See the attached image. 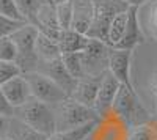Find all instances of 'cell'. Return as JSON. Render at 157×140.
Segmentation results:
<instances>
[{
	"instance_id": "obj_1",
	"label": "cell",
	"mask_w": 157,
	"mask_h": 140,
	"mask_svg": "<svg viewBox=\"0 0 157 140\" xmlns=\"http://www.w3.org/2000/svg\"><path fill=\"white\" fill-rule=\"evenodd\" d=\"M112 112L120 117L130 129L151 121V115L135 91V88L121 85L113 101Z\"/></svg>"
},
{
	"instance_id": "obj_2",
	"label": "cell",
	"mask_w": 157,
	"mask_h": 140,
	"mask_svg": "<svg viewBox=\"0 0 157 140\" xmlns=\"http://www.w3.org/2000/svg\"><path fill=\"white\" fill-rule=\"evenodd\" d=\"M55 113V128L57 131H72L98 121L101 117L93 107L83 106L72 98H66L60 104L52 106ZM55 131V132H57Z\"/></svg>"
},
{
	"instance_id": "obj_3",
	"label": "cell",
	"mask_w": 157,
	"mask_h": 140,
	"mask_svg": "<svg viewBox=\"0 0 157 140\" xmlns=\"http://www.w3.org/2000/svg\"><path fill=\"white\" fill-rule=\"evenodd\" d=\"M14 117L46 135H52L57 131L54 107L35 98H30L24 106L14 109Z\"/></svg>"
},
{
	"instance_id": "obj_4",
	"label": "cell",
	"mask_w": 157,
	"mask_h": 140,
	"mask_svg": "<svg viewBox=\"0 0 157 140\" xmlns=\"http://www.w3.org/2000/svg\"><path fill=\"white\" fill-rule=\"evenodd\" d=\"M39 30L32 24H25L24 27L16 30L11 35L13 41L16 43L17 47V58L16 63L19 65L22 74L33 72L38 69L39 65V58L36 55L35 44H36V38H38Z\"/></svg>"
},
{
	"instance_id": "obj_5",
	"label": "cell",
	"mask_w": 157,
	"mask_h": 140,
	"mask_svg": "<svg viewBox=\"0 0 157 140\" xmlns=\"http://www.w3.org/2000/svg\"><path fill=\"white\" fill-rule=\"evenodd\" d=\"M94 18L88 30V36L107 43V33L113 18L121 11H126L129 5L124 0H93Z\"/></svg>"
},
{
	"instance_id": "obj_6",
	"label": "cell",
	"mask_w": 157,
	"mask_h": 140,
	"mask_svg": "<svg viewBox=\"0 0 157 140\" xmlns=\"http://www.w3.org/2000/svg\"><path fill=\"white\" fill-rule=\"evenodd\" d=\"M24 76L29 82L32 98L41 101V103H44V104L57 106V104L61 103V101L69 98L66 95V91H64L58 84H55L50 77H47V76L43 74V72L33 71V72H27Z\"/></svg>"
},
{
	"instance_id": "obj_7",
	"label": "cell",
	"mask_w": 157,
	"mask_h": 140,
	"mask_svg": "<svg viewBox=\"0 0 157 140\" xmlns=\"http://www.w3.org/2000/svg\"><path fill=\"white\" fill-rule=\"evenodd\" d=\"M129 132V126L110 110L107 115L98 120L93 131L83 140H127Z\"/></svg>"
},
{
	"instance_id": "obj_8",
	"label": "cell",
	"mask_w": 157,
	"mask_h": 140,
	"mask_svg": "<svg viewBox=\"0 0 157 140\" xmlns=\"http://www.w3.org/2000/svg\"><path fill=\"white\" fill-rule=\"evenodd\" d=\"M112 47L99 40L91 38L88 47L82 52L85 77L86 76H102L109 69V55Z\"/></svg>"
},
{
	"instance_id": "obj_9",
	"label": "cell",
	"mask_w": 157,
	"mask_h": 140,
	"mask_svg": "<svg viewBox=\"0 0 157 140\" xmlns=\"http://www.w3.org/2000/svg\"><path fill=\"white\" fill-rule=\"evenodd\" d=\"M121 84L118 82V79L107 69L101 76V84H99V91H98V98H96V104H94V110L98 112L99 117H104L112 110L113 101L116 98V93L120 90Z\"/></svg>"
},
{
	"instance_id": "obj_10",
	"label": "cell",
	"mask_w": 157,
	"mask_h": 140,
	"mask_svg": "<svg viewBox=\"0 0 157 140\" xmlns=\"http://www.w3.org/2000/svg\"><path fill=\"white\" fill-rule=\"evenodd\" d=\"M39 72L46 74L47 77H50L55 84H58L64 91H66L68 96H71L77 87V79L72 77L69 74V71L66 69V66L63 65L61 58H57V60H52V61H39L38 65V69Z\"/></svg>"
},
{
	"instance_id": "obj_11",
	"label": "cell",
	"mask_w": 157,
	"mask_h": 140,
	"mask_svg": "<svg viewBox=\"0 0 157 140\" xmlns=\"http://www.w3.org/2000/svg\"><path fill=\"white\" fill-rule=\"evenodd\" d=\"M132 52L134 50L126 49H115L112 47L109 55V71L118 79L121 85L132 87V79H130V63H132Z\"/></svg>"
},
{
	"instance_id": "obj_12",
	"label": "cell",
	"mask_w": 157,
	"mask_h": 140,
	"mask_svg": "<svg viewBox=\"0 0 157 140\" xmlns=\"http://www.w3.org/2000/svg\"><path fill=\"white\" fill-rule=\"evenodd\" d=\"M143 41H145V35H143V30H141V22H140V16H138V6H129L126 30H124V35L121 38V41L116 44L115 49L134 50Z\"/></svg>"
},
{
	"instance_id": "obj_13",
	"label": "cell",
	"mask_w": 157,
	"mask_h": 140,
	"mask_svg": "<svg viewBox=\"0 0 157 140\" xmlns=\"http://www.w3.org/2000/svg\"><path fill=\"white\" fill-rule=\"evenodd\" d=\"M35 27L44 33L46 36L52 38V40L58 41L61 36V27L58 24V18H57V11H55V5L52 2H44L43 6L39 8L38 16H36V24Z\"/></svg>"
},
{
	"instance_id": "obj_14",
	"label": "cell",
	"mask_w": 157,
	"mask_h": 140,
	"mask_svg": "<svg viewBox=\"0 0 157 140\" xmlns=\"http://www.w3.org/2000/svg\"><path fill=\"white\" fill-rule=\"evenodd\" d=\"M0 87H2V91L6 96V99L10 101V104L14 109L24 106L32 98V91H30L29 82H27V79H25L24 74L17 76V77L11 79V80H8L6 84L0 85Z\"/></svg>"
},
{
	"instance_id": "obj_15",
	"label": "cell",
	"mask_w": 157,
	"mask_h": 140,
	"mask_svg": "<svg viewBox=\"0 0 157 140\" xmlns=\"http://www.w3.org/2000/svg\"><path fill=\"white\" fill-rule=\"evenodd\" d=\"M99 84H101V76H86V77H82L77 82L75 90L69 98L75 99L77 103H80L83 106L94 109L98 91H99Z\"/></svg>"
},
{
	"instance_id": "obj_16",
	"label": "cell",
	"mask_w": 157,
	"mask_h": 140,
	"mask_svg": "<svg viewBox=\"0 0 157 140\" xmlns=\"http://www.w3.org/2000/svg\"><path fill=\"white\" fill-rule=\"evenodd\" d=\"M72 30L86 35L94 18L93 0H72Z\"/></svg>"
},
{
	"instance_id": "obj_17",
	"label": "cell",
	"mask_w": 157,
	"mask_h": 140,
	"mask_svg": "<svg viewBox=\"0 0 157 140\" xmlns=\"http://www.w3.org/2000/svg\"><path fill=\"white\" fill-rule=\"evenodd\" d=\"M91 38L85 33H78L72 29L69 30H63L61 36L58 40V46L63 54H74V52H83L88 47Z\"/></svg>"
},
{
	"instance_id": "obj_18",
	"label": "cell",
	"mask_w": 157,
	"mask_h": 140,
	"mask_svg": "<svg viewBox=\"0 0 157 140\" xmlns=\"http://www.w3.org/2000/svg\"><path fill=\"white\" fill-rule=\"evenodd\" d=\"M6 137H10L11 140H49V135L30 128L29 124L22 123L16 117H11L8 121Z\"/></svg>"
},
{
	"instance_id": "obj_19",
	"label": "cell",
	"mask_w": 157,
	"mask_h": 140,
	"mask_svg": "<svg viewBox=\"0 0 157 140\" xmlns=\"http://www.w3.org/2000/svg\"><path fill=\"white\" fill-rule=\"evenodd\" d=\"M35 50H36V55H38L39 61H52V60L61 58V50H60L58 41L46 36L41 32L38 33Z\"/></svg>"
},
{
	"instance_id": "obj_20",
	"label": "cell",
	"mask_w": 157,
	"mask_h": 140,
	"mask_svg": "<svg viewBox=\"0 0 157 140\" xmlns=\"http://www.w3.org/2000/svg\"><path fill=\"white\" fill-rule=\"evenodd\" d=\"M129 10V8H127ZM127 10L121 11L113 18L110 27H109V33H107V44L110 47H116V44L121 41V38L124 35L126 30V24H127Z\"/></svg>"
},
{
	"instance_id": "obj_21",
	"label": "cell",
	"mask_w": 157,
	"mask_h": 140,
	"mask_svg": "<svg viewBox=\"0 0 157 140\" xmlns=\"http://www.w3.org/2000/svg\"><path fill=\"white\" fill-rule=\"evenodd\" d=\"M61 61L69 71L72 77L80 80L85 77V68H83V60H82V52H74V54H63Z\"/></svg>"
},
{
	"instance_id": "obj_22",
	"label": "cell",
	"mask_w": 157,
	"mask_h": 140,
	"mask_svg": "<svg viewBox=\"0 0 157 140\" xmlns=\"http://www.w3.org/2000/svg\"><path fill=\"white\" fill-rule=\"evenodd\" d=\"M44 2H47V0H16L17 8L21 11L24 21L27 24H32V25L36 24L38 11H39V8L43 6Z\"/></svg>"
},
{
	"instance_id": "obj_23",
	"label": "cell",
	"mask_w": 157,
	"mask_h": 140,
	"mask_svg": "<svg viewBox=\"0 0 157 140\" xmlns=\"http://www.w3.org/2000/svg\"><path fill=\"white\" fill-rule=\"evenodd\" d=\"M98 121H93L86 126H82V128H77L72 131H57L52 135H49V140H83L91 131H93L94 124Z\"/></svg>"
},
{
	"instance_id": "obj_24",
	"label": "cell",
	"mask_w": 157,
	"mask_h": 140,
	"mask_svg": "<svg viewBox=\"0 0 157 140\" xmlns=\"http://www.w3.org/2000/svg\"><path fill=\"white\" fill-rule=\"evenodd\" d=\"M55 11H57V18H58V24L61 30H69L72 29V0H68V2H63L55 5Z\"/></svg>"
},
{
	"instance_id": "obj_25",
	"label": "cell",
	"mask_w": 157,
	"mask_h": 140,
	"mask_svg": "<svg viewBox=\"0 0 157 140\" xmlns=\"http://www.w3.org/2000/svg\"><path fill=\"white\" fill-rule=\"evenodd\" d=\"M145 29L152 40L157 41V0H151V2L146 3Z\"/></svg>"
},
{
	"instance_id": "obj_26",
	"label": "cell",
	"mask_w": 157,
	"mask_h": 140,
	"mask_svg": "<svg viewBox=\"0 0 157 140\" xmlns=\"http://www.w3.org/2000/svg\"><path fill=\"white\" fill-rule=\"evenodd\" d=\"M17 47L11 36L0 38V61H16Z\"/></svg>"
},
{
	"instance_id": "obj_27",
	"label": "cell",
	"mask_w": 157,
	"mask_h": 140,
	"mask_svg": "<svg viewBox=\"0 0 157 140\" xmlns=\"http://www.w3.org/2000/svg\"><path fill=\"white\" fill-rule=\"evenodd\" d=\"M22 71L16 61H0V85L21 76Z\"/></svg>"
},
{
	"instance_id": "obj_28",
	"label": "cell",
	"mask_w": 157,
	"mask_h": 140,
	"mask_svg": "<svg viewBox=\"0 0 157 140\" xmlns=\"http://www.w3.org/2000/svg\"><path fill=\"white\" fill-rule=\"evenodd\" d=\"M25 24H27V22L16 21V19H11V18H8V16L0 14V38L11 36L16 30H19L21 27H24Z\"/></svg>"
},
{
	"instance_id": "obj_29",
	"label": "cell",
	"mask_w": 157,
	"mask_h": 140,
	"mask_svg": "<svg viewBox=\"0 0 157 140\" xmlns=\"http://www.w3.org/2000/svg\"><path fill=\"white\" fill-rule=\"evenodd\" d=\"M0 14L8 16L11 19H16V21H24L21 11L17 8L16 0H0Z\"/></svg>"
},
{
	"instance_id": "obj_30",
	"label": "cell",
	"mask_w": 157,
	"mask_h": 140,
	"mask_svg": "<svg viewBox=\"0 0 157 140\" xmlns=\"http://www.w3.org/2000/svg\"><path fill=\"white\" fill-rule=\"evenodd\" d=\"M0 115H2V117H6V118L14 117V107L10 104V101H8L6 96L3 95L2 87H0Z\"/></svg>"
},
{
	"instance_id": "obj_31",
	"label": "cell",
	"mask_w": 157,
	"mask_h": 140,
	"mask_svg": "<svg viewBox=\"0 0 157 140\" xmlns=\"http://www.w3.org/2000/svg\"><path fill=\"white\" fill-rule=\"evenodd\" d=\"M148 91H149V95L152 96V99L155 101L154 107H155V112H157V71L151 76V79H149V82H148Z\"/></svg>"
},
{
	"instance_id": "obj_32",
	"label": "cell",
	"mask_w": 157,
	"mask_h": 140,
	"mask_svg": "<svg viewBox=\"0 0 157 140\" xmlns=\"http://www.w3.org/2000/svg\"><path fill=\"white\" fill-rule=\"evenodd\" d=\"M8 121H10V118L0 115V138L6 137V132H8Z\"/></svg>"
},
{
	"instance_id": "obj_33",
	"label": "cell",
	"mask_w": 157,
	"mask_h": 140,
	"mask_svg": "<svg viewBox=\"0 0 157 140\" xmlns=\"http://www.w3.org/2000/svg\"><path fill=\"white\" fill-rule=\"evenodd\" d=\"M124 2L129 5V6H143V5H146L148 2H151V0H124Z\"/></svg>"
},
{
	"instance_id": "obj_34",
	"label": "cell",
	"mask_w": 157,
	"mask_h": 140,
	"mask_svg": "<svg viewBox=\"0 0 157 140\" xmlns=\"http://www.w3.org/2000/svg\"><path fill=\"white\" fill-rule=\"evenodd\" d=\"M54 5H58V3H63V2H68V0H50Z\"/></svg>"
},
{
	"instance_id": "obj_35",
	"label": "cell",
	"mask_w": 157,
	"mask_h": 140,
	"mask_svg": "<svg viewBox=\"0 0 157 140\" xmlns=\"http://www.w3.org/2000/svg\"><path fill=\"white\" fill-rule=\"evenodd\" d=\"M0 140H11V138H10V137H2Z\"/></svg>"
},
{
	"instance_id": "obj_36",
	"label": "cell",
	"mask_w": 157,
	"mask_h": 140,
	"mask_svg": "<svg viewBox=\"0 0 157 140\" xmlns=\"http://www.w3.org/2000/svg\"><path fill=\"white\" fill-rule=\"evenodd\" d=\"M47 2H50V0H47Z\"/></svg>"
}]
</instances>
